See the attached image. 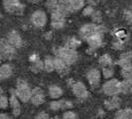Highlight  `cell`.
<instances>
[{
	"instance_id": "42",
	"label": "cell",
	"mask_w": 132,
	"mask_h": 119,
	"mask_svg": "<svg viewBox=\"0 0 132 119\" xmlns=\"http://www.w3.org/2000/svg\"><path fill=\"white\" fill-rule=\"evenodd\" d=\"M29 1H31V2H33V3H37V2L42 1V0H29Z\"/></svg>"
},
{
	"instance_id": "10",
	"label": "cell",
	"mask_w": 132,
	"mask_h": 119,
	"mask_svg": "<svg viewBox=\"0 0 132 119\" xmlns=\"http://www.w3.org/2000/svg\"><path fill=\"white\" fill-rule=\"evenodd\" d=\"M86 79L89 83V86L92 88H97L100 83V79H101V73L97 69H90L87 73H86Z\"/></svg>"
},
{
	"instance_id": "41",
	"label": "cell",
	"mask_w": 132,
	"mask_h": 119,
	"mask_svg": "<svg viewBox=\"0 0 132 119\" xmlns=\"http://www.w3.org/2000/svg\"><path fill=\"white\" fill-rule=\"evenodd\" d=\"M0 118L7 119V118H10V116H9L8 114H5V113H0Z\"/></svg>"
},
{
	"instance_id": "12",
	"label": "cell",
	"mask_w": 132,
	"mask_h": 119,
	"mask_svg": "<svg viewBox=\"0 0 132 119\" xmlns=\"http://www.w3.org/2000/svg\"><path fill=\"white\" fill-rule=\"evenodd\" d=\"M45 92L42 88L40 87H35L32 89V95H31V102L35 106H39L45 102Z\"/></svg>"
},
{
	"instance_id": "15",
	"label": "cell",
	"mask_w": 132,
	"mask_h": 119,
	"mask_svg": "<svg viewBox=\"0 0 132 119\" xmlns=\"http://www.w3.org/2000/svg\"><path fill=\"white\" fill-rule=\"evenodd\" d=\"M7 41L12 45L13 47H15L16 49H19L23 46V40H22V37L20 36V34L15 31V30H12L10 31L9 33L7 34L6 36Z\"/></svg>"
},
{
	"instance_id": "37",
	"label": "cell",
	"mask_w": 132,
	"mask_h": 119,
	"mask_svg": "<svg viewBox=\"0 0 132 119\" xmlns=\"http://www.w3.org/2000/svg\"><path fill=\"white\" fill-rule=\"evenodd\" d=\"M36 119H48L49 118V114L45 111H42V112L38 113L36 116H35Z\"/></svg>"
},
{
	"instance_id": "2",
	"label": "cell",
	"mask_w": 132,
	"mask_h": 119,
	"mask_svg": "<svg viewBox=\"0 0 132 119\" xmlns=\"http://www.w3.org/2000/svg\"><path fill=\"white\" fill-rule=\"evenodd\" d=\"M55 55L57 57H60L61 59H63L71 66L76 64L79 59V55L77 53V51L66 46L59 47V48L55 49Z\"/></svg>"
},
{
	"instance_id": "16",
	"label": "cell",
	"mask_w": 132,
	"mask_h": 119,
	"mask_svg": "<svg viewBox=\"0 0 132 119\" xmlns=\"http://www.w3.org/2000/svg\"><path fill=\"white\" fill-rule=\"evenodd\" d=\"M10 106L12 109V113L15 117L19 116L21 113V105H20V99L15 93V89H11V95H10Z\"/></svg>"
},
{
	"instance_id": "18",
	"label": "cell",
	"mask_w": 132,
	"mask_h": 119,
	"mask_svg": "<svg viewBox=\"0 0 132 119\" xmlns=\"http://www.w3.org/2000/svg\"><path fill=\"white\" fill-rule=\"evenodd\" d=\"M13 73V66L10 64H3L0 66V80L8 79Z\"/></svg>"
},
{
	"instance_id": "9",
	"label": "cell",
	"mask_w": 132,
	"mask_h": 119,
	"mask_svg": "<svg viewBox=\"0 0 132 119\" xmlns=\"http://www.w3.org/2000/svg\"><path fill=\"white\" fill-rule=\"evenodd\" d=\"M48 17L43 10H36L31 16V23L36 28H43L46 26Z\"/></svg>"
},
{
	"instance_id": "25",
	"label": "cell",
	"mask_w": 132,
	"mask_h": 119,
	"mask_svg": "<svg viewBox=\"0 0 132 119\" xmlns=\"http://www.w3.org/2000/svg\"><path fill=\"white\" fill-rule=\"evenodd\" d=\"M64 46L76 50L78 47L80 46V40H79V38H77V37H69V38L66 40Z\"/></svg>"
},
{
	"instance_id": "35",
	"label": "cell",
	"mask_w": 132,
	"mask_h": 119,
	"mask_svg": "<svg viewBox=\"0 0 132 119\" xmlns=\"http://www.w3.org/2000/svg\"><path fill=\"white\" fill-rule=\"evenodd\" d=\"M73 103L70 100L63 99V106H62V110H69L71 108H73Z\"/></svg>"
},
{
	"instance_id": "13",
	"label": "cell",
	"mask_w": 132,
	"mask_h": 119,
	"mask_svg": "<svg viewBox=\"0 0 132 119\" xmlns=\"http://www.w3.org/2000/svg\"><path fill=\"white\" fill-rule=\"evenodd\" d=\"M103 35L104 34H96L86 40V42L88 44L89 51H95L101 47V45L103 44Z\"/></svg>"
},
{
	"instance_id": "29",
	"label": "cell",
	"mask_w": 132,
	"mask_h": 119,
	"mask_svg": "<svg viewBox=\"0 0 132 119\" xmlns=\"http://www.w3.org/2000/svg\"><path fill=\"white\" fill-rule=\"evenodd\" d=\"M10 104V100L6 95H4L1 89V96H0V108L1 109H7L8 105Z\"/></svg>"
},
{
	"instance_id": "36",
	"label": "cell",
	"mask_w": 132,
	"mask_h": 119,
	"mask_svg": "<svg viewBox=\"0 0 132 119\" xmlns=\"http://www.w3.org/2000/svg\"><path fill=\"white\" fill-rule=\"evenodd\" d=\"M112 47L115 49V50H122V49L124 48V42H122L120 39L115 40V41L113 42Z\"/></svg>"
},
{
	"instance_id": "31",
	"label": "cell",
	"mask_w": 132,
	"mask_h": 119,
	"mask_svg": "<svg viewBox=\"0 0 132 119\" xmlns=\"http://www.w3.org/2000/svg\"><path fill=\"white\" fill-rule=\"evenodd\" d=\"M92 19L94 23H97V24H101V22H102V14L100 11L98 10H94V12L92 14Z\"/></svg>"
},
{
	"instance_id": "33",
	"label": "cell",
	"mask_w": 132,
	"mask_h": 119,
	"mask_svg": "<svg viewBox=\"0 0 132 119\" xmlns=\"http://www.w3.org/2000/svg\"><path fill=\"white\" fill-rule=\"evenodd\" d=\"M63 118L65 119H77L78 118V115L77 113L72 111V110H66L64 114H63Z\"/></svg>"
},
{
	"instance_id": "34",
	"label": "cell",
	"mask_w": 132,
	"mask_h": 119,
	"mask_svg": "<svg viewBox=\"0 0 132 119\" xmlns=\"http://www.w3.org/2000/svg\"><path fill=\"white\" fill-rule=\"evenodd\" d=\"M94 12V8L92 5H87L86 7L84 8L82 10V15L86 16V17H88V16H92V14Z\"/></svg>"
},
{
	"instance_id": "28",
	"label": "cell",
	"mask_w": 132,
	"mask_h": 119,
	"mask_svg": "<svg viewBox=\"0 0 132 119\" xmlns=\"http://www.w3.org/2000/svg\"><path fill=\"white\" fill-rule=\"evenodd\" d=\"M102 75L104 79H112V76L114 75V69L113 66H103L102 67Z\"/></svg>"
},
{
	"instance_id": "6",
	"label": "cell",
	"mask_w": 132,
	"mask_h": 119,
	"mask_svg": "<svg viewBox=\"0 0 132 119\" xmlns=\"http://www.w3.org/2000/svg\"><path fill=\"white\" fill-rule=\"evenodd\" d=\"M3 7L8 13L22 15L25 6L20 2V0H3Z\"/></svg>"
},
{
	"instance_id": "5",
	"label": "cell",
	"mask_w": 132,
	"mask_h": 119,
	"mask_svg": "<svg viewBox=\"0 0 132 119\" xmlns=\"http://www.w3.org/2000/svg\"><path fill=\"white\" fill-rule=\"evenodd\" d=\"M102 92L107 96L118 95L120 93V81L116 79H109L103 83Z\"/></svg>"
},
{
	"instance_id": "21",
	"label": "cell",
	"mask_w": 132,
	"mask_h": 119,
	"mask_svg": "<svg viewBox=\"0 0 132 119\" xmlns=\"http://www.w3.org/2000/svg\"><path fill=\"white\" fill-rule=\"evenodd\" d=\"M114 117L116 119H130L132 118V109L131 108H123L116 111Z\"/></svg>"
},
{
	"instance_id": "19",
	"label": "cell",
	"mask_w": 132,
	"mask_h": 119,
	"mask_svg": "<svg viewBox=\"0 0 132 119\" xmlns=\"http://www.w3.org/2000/svg\"><path fill=\"white\" fill-rule=\"evenodd\" d=\"M117 65H118L119 66H121V69L132 65V53L131 52H127V53L121 54L120 57H119L118 62H117Z\"/></svg>"
},
{
	"instance_id": "22",
	"label": "cell",
	"mask_w": 132,
	"mask_h": 119,
	"mask_svg": "<svg viewBox=\"0 0 132 119\" xmlns=\"http://www.w3.org/2000/svg\"><path fill=\"white\" fill-rule=\"evenodd\" d=\"M44 70L48 73H52L56 71L55 69V58L51 56H47L44 60Z\"/></svg>"
},
{
	"instance_id": "17",
	"label": "cell",
	"mask_w": 132,
	"mask_h": 119,
	"mask_svg": "<svg viewBox=\"0 0 132 119\" xmlns=\"http://www.w3.org/2000/svg\"><path fill=\"white\" fill-rule=\"evenodd\" d=\"M121 105V99L117 95L109 96V98L106 99L104 101V107L107 110H114V109H119Z\"/></svg>"
},
{
	"instance_id": "11",
	"label": "cell",
	"mask_w": 132,
	"mask_h": 119,
	"mask_svg": "<svg viewBox=\"0 0 132 119\" xmlns=\"http://www.w3.org/2000/svg\"><path fill=\"white\" fill-rule=\"evenodd\" d=\"M29 61L31 63V71L35 73H41L42 71H44V62L41 60L40 56L37 53H34L30 56Z\"/></svg>"
},
{
	"instance_id": "32",
	"label": "cell",
	"mask_w": 132,
	"mask_h": 119,
	"mask_svg": "<svg viewBox=\"0 0 132 119\" xmlns=\"http://www.w3.org/2000/svg\"><path fill=\"white\" fill-rule=\"evenodd\" d=\"M124 17H125V20L127 21V23L129 24V26L131 27V29H132V7H130L129 9L125 10V12H124Z\"/></svg>"
},
{
	"instance_id": "3",
	"label": "cell",
	"mask_w": 132,
	"mask_h": 119,
	"mask_svg": "<svg viewBox=\"0 0 132 119\" xmlns=\"http://www.w3.org/2000/svg\"><path fill=\"white\" fill-rule=\"evenodd\" d=\"M15 93L18 96V98L27 103L28 101L31 100V95H32V89L29 86V83L24 79H18L16 83V88H15Z\"/></svg>"
},
{
	"instance_id": "14",
	"label": "cell",
	"mask_w": 132,
	"mask_h": 119,
	"mask_svg": "<svg viewBox=\"0 0 132 119\" xmlns=\"http://www.w3.org/2000/svg\"><path fill=\"white\" fill-rule=\"evenodd\" d=\"M70 66L67 62H65L63 59H61L60 57H55V69L56 72L60 73L61 75H66L70 72Z\"/></svg>"
},
{
	"instance_id": "23",
	"label": "cell",
	"mask_w": 132,
	"mask_h": 119,
	"mask_svg": "<svg viewBox=\"0 0 132 119\" xmlns=\"http://www.w3.org/2000/svg\"><path fill=\"white\" fill-rule=\"evenodd\" d=\"M132 92V81L123 79L120 81V93L122 94H129Z\"/></svg>"
},
{
	"instance_id": "8",
	"label": "cell",
	"mask_w": 132,
	"mask_h": 119,
	"mask_svg": "<svg viewBox=\"0 0 132 119\" xmlns=\"http://www.w3.org/2000/svg\"><path fill=\"white\" fill-rule=\"evenodd\" d=\"M72 91L73 95L79 100H85L89 96V92L86 88L85 83L80 82V81H76L72 86Z\"/></svg>"
},
{
	"instance_id": "27",
	"label": "cell",
	"mask_w": 132,
	"mask_h": 119,
	"mask_svg": "<svg viewBox=\"0 0 132 119\" xmlns=\"http://www.w3.org/2000/svg\"><path fill=\"white\" fill-rule=\"evenodd\" d=\"M121 75L124 79L131 80L132 81V65L127 66L125 67H122L121 70Z\"/></svg>"
},
{
	"instance_id": "38",
	"label": "cell",
	"mask_w": 132,
	"mask_h": 119,
	"mask_svg": "<svg viewBox=\"0 0 132 119\" xmlns=\"http://www.w3.org/2000/svg\"><path fill=\"white\" fill-rule=\"evenodd\" d=\"M98 2H99V0H87L88 5H92V6H93V7L96 6Z\"/></svg>"
},
{
	"instance_id": "4",
	"label": "cell",
	"mask_w": 132,
	"mask_h": 119,
	"mask_svg": "<svg viewBox=\"0 0 132 119\" xmlns=\"http://www.w3.org/2000/svg\"><path fill=\"white\" fill-rule=\"evenodd\" d=\"M16 56V48L13 47L6 38L0 40V57L2 60H12Z\"/></svg>"
},
{
	"instance_id": "39",
	"label": "cell",
	"mask_w": 132,
	"mask_h": 119,
	"mask_svg": "<svg viewBox=\"0 0 132 119\" xmlns=\"http://www.w3.org/2000/svg\"><path fill=\"white\" fill-rule=\"evenodd\" d=\"M105 112L103 111V109H98V111L96 113V117H104Z\"/></svg>"
},
{
	"instance_id": "7",
	"label": "cell",
	"mask_w": 132,
	"mask_h": 119,
	"mask_svg": "<svg viewBox=\"0 0 132 119\" xmlns=\"http://www.w3.org/2000/svg\"><path fill=\"white\" fill-rule=\"evenodd\" d=\"M68 17L66 14L60 10L54 11L51 13V25L54 29L60 30L64 28L66 25V18Z\"/></svg>"
},
{
	"instance_id": "26",
	"label": "cell",
	"mask_w": 132,
	"mask_h": 119,
	"mask_svg": "<svg viewBox=\"0 0 132 119\" xmlns=\"http://www.w3.org/2000/svg\"><path fill=\"white\" fill-rule=\"evenodd\" d=\"M98 63H99V65L101 66V67H103V66H111L113 65L112 58H111L110 55H108V54L102 55L98 59Z\"/></svg>"
},
{
	"instance_id": "30",
	"label": "cell",
	"mask_w": 132,
	"mask_h": 119,
	"mask_svg": "<svg viewBox=\"0 0 132 119\" xmlns=\"http://www.w3.org/2000/svg\"><path fill=\"white\" fill-rule=\"evenodd\" d=\"M62 106H63V99H61V100H53L50 103V108L53 111L62 110Z\"/></svg>"
},
{
	"instance_id": "20",
	"label": "cell",
	"mask_w": 132,
	"mask_h": 119,
	"mask_svg": "<svg viewBox=\"0 0 132 119\" xmlns=\"http://www.w3.org/2000/svg\"><path fill=\"white\" fill-rule=\"evenodd\" d=\"M48 93L51 98L58 99L63 95V89L61 86H57V84H52V86H50L49 89H48Z\"/></svg>"
},
{
	"instance_id": "24",
	"label": "cell",
	"mask_w": 132,
	"mask_h": 119,
	"mask_svg": "<svg viewBox=\"0 0 132 119\" xmlns=\"http://www.w3.org/2000/svg\"><path fill=\"white\" fill-rule=\"evenodd\" d=\"M86 1L85 0H69V5L73 12H78L85 7Z\"/></svg>"
},
{
	"instance_id": "1",
	"label": "cell",
	"mask_w": 132,
	"mask_h": 119,
	"mask_svg": "<svg viewBox=\"0 0 132 119\" xmlns=\"http://www.w3.org/2000/svg\"><path fill=\"white\" fill-rule=\"evenodd\" d=\"M106 32V29L104 26L97 24V23H88V24H85L84 26L80 27L79 31V37L82 40H86L90 38L93 35L96 34H104Z\"/></svg>"
},
{
	"instance_id": "40",
	"label": "cell",
	"mask_w": 132,
	"mask_h": 119,
	"mask_svg": "<svg viewBox=\"0 0 132 119\" xmlns=\"http://www.w3.org/2000/svg\"><path fill=\"white\" fill-rule=\"evenodd\" d=\"M76 82V80H73V79H68V86L70 87V88H72V86H73V83Z\"/></svg>"
}]
</instances>
